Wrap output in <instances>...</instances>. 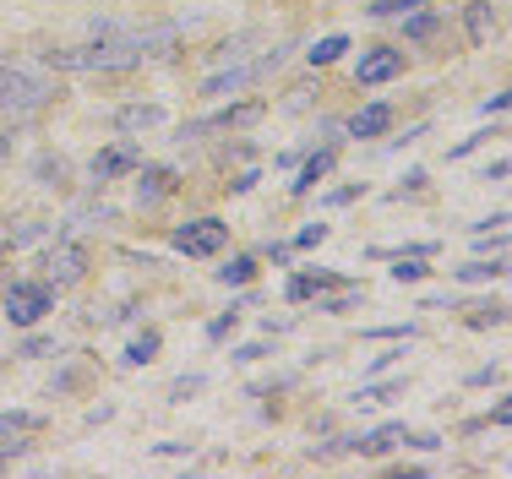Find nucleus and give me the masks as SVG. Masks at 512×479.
I'll return each mask as SVG.
<instances>
[{"label": "nucleus", "mask_w": 512, "mask_h": 479, "mask_svg": "<svg viewBox=\"0 0 512 479\" xmlns=\"http://www.w3.org/2000/svg\"><path fill=\"white\" fill-rule=\"evenodd\" d=\"M55 93H60L55 82L33 77L28 66H6V60H0V109H6V115L28 120V115H39Z\"/></svg>", "instance_id": "f257e3e1"}, {"label": "nucleus", "mask_w": 512, "mask_h": 479, "mask_svg": "<svg viewBox=\"0 0 512 479\" xmlns=\"http://www.w3.org/2000/svg\"><path fill=\"white\" fill-rule=\"evenodd\" d=\"M0 305H6L11 327H33V322H44V316L55 311V284H11Z\"/></svg>", "instance_id": "f03ea898"}, {"label": "nucleus", "mask_w": 512, "mask_h": 479, "mask_svg": "<svg viewBox=\"0 0 512 479\" xmlns=\"http://www.w3.org/2000/svg\"><path fill=\"white\" fill-rule=\"evenodd\" d=\"M284 60V49H267L262 60H251V66H229V71H218V77H207L202 82V93L207 98H224V93H240V88H251L256 77H267V71Z\"/></svg>", "instance_id": "7ed1b4c3"}, {"label": "nucleus", "mask_w": 512, "mask_h": 479, "mask_svg": "<svg viewBox=\"0 0 512 479\" xmlns=\"http://www.w3.org/2000/svg\"><path fill=\"white\" fill-rule=\"evenodd\" d=\"M224 240H229V229L218 224V218H197V224H180L175 229V245L186 256H218V251H224Z\"/></svg>", "instance_id": "20e7f679"}, {"label": "nucleus", "mask_w": 512, "mask_h": 479, "mask_svg": "<svg viewBox=\"0 0 512 479\" xmlns=\"http://www.w3.org/2000/svg\"><path fill=\"white\" fill-rule=\"evenodd\" d=\"M44 273H50V284H77L82 273H88V251H82L77 240H66V245H55L50 256H44Z\"/></svg>", "instance_id": "39448f33"}, {"label": "nucleus", "mask_w": 512, "mask_h": 479, "mask_svg": "<svg viewBox=\"0 0 512 479\" xmlns=\"http://www.w3.org/2000/svg\"><path fill=\"white\" fill-rule=\"evenodd\" d=\"M251 120H262V104L224 109V115H213V120H197V126H186L180 137H213V131H240V126H251Z\"/></svg>", "instance_id": "423d86ee"}, {"label": "nucleus", "mask_w": 512, "mask_h": 479, "mask_svg": "<svg viewBox=\"0 0 512 479\" xmlns=\"http://www.w3.org/2000/svg\"><path fill=\"white\" fill-rule=\"evenodd\" d=\"M131 169H142V153L131 142H115L93 158V180H115V175H131Z\"/></svg>", "instance_id": "0eeeda50"}, {"label": "nucleus", "mask_w": 512, "mask_h": 479, "mask_svg": "<svg viewBox=\"0 0 512 479\" xmlns=\"http://www.w3.org/2000/svg\"><path fill=\"white\" fill-rule=\"evenodd\" d=\"M398 71H404V49H371V55H360V82H365V88L393 82Z\"/></svg>", "instance_id": "6e6552de"}, {"label": "nucleus", "mask_w": 512, "mask_h": 479, "mask_svg": "<svg viewBox=\"0 0 512 479\" xmlns=\"http://www.w3.org/2000/svg\"><path fill=\"white\" fill-rule=\"evenodd\" d=\"M33 431H39V414H0V452H22L28 447L22 436Z\"/></svg>", "instance_id": "1a4fd4ad"}, {"label": "nucleus", "mask_w": 512, "mask_h": 479, "mask_svg": "<svg viewBox=\"0 0 512 479\" xmlns=\"http://www.w3.org/2000/svg\"><path fill=\"white\" fill-rule=\"evenodd\" d=\"M393 126V109L387 104H365L355 120H349V131H355V137H382V131Z\"/></svg>", "instance_id": "9d476101"}, {"label": "nucleus", "mask_w": 512, "mask_h": 479, "mask_svg": "<svg viewBox=\"0 0 512 479\" xmlns=\"http://www.w3.org/2000/svg\"><path fill=\"white\" fill-rule=\"evenodd\" d=\"M158 120H164V109H158V104H131V109H120V115H115V126L120 131H148V126H158Z\"/></svg>", "instance_id": "9b49d317"}, {"label": "nucleus", "mask_w": 512, "mask_h": 479, "mask_svg": "<svg viewBox=\"0 0 512 479\" xmlns=\"http://www.w3.org/2000/svg\"><path fill=\"white\" fill-rule=\"evenodd\" d=\"M398 441H409V431H404V425H382L376 436L355 441V447L365 452V458H382V452H393V447H398Z\"/></svg>", "instance_id": "f8f14e48"}, {"label": "nucleus", "mask_w": 512, "mask_h": 479, "mask_svg": "<svg viewBox=\"0 0 512 479\" xmlns=\"http://www.w3.org/2000/svg\"><path fill=\"white\" fill-rule=\"evenodd\" d=\"M458 273V284H485V278H507L512 273V262L502 256V262H463V267H453Z\"/></svg>", "instance_id": "ddd939ff"}, {"label": "nucleus", "mask_w": 512, "mask_h": 479, "mask_svg": "<svg viewBox=\"0 0 512 479\" xmlns=\"http://www.w3.org/2000/svg\"><path fill=\"white\" fill-rule=\"evenodd\" d=\"M463 22H469V39H474V44H485V39L496 33V11L485 6V0H474V6L463 11Z\"/></svg>", "instance_id": "4468645a"}, {"label": "nucleus", "mask_w": 512, "mask_h": 479, "mask_svg": "<svg viewBox=\"0 0 512 479\" xmlns=\"http://www.w3.org/2000/svg\"><path fill=\"white\" fill-rule=\"evenodd\" d=\"M137 191H142V202H153V196H164L169 191V180H175V175H169V169H137Z\"/></svg>", "instance_id": "2eb2a0df"}, {"label": "nucleus", "mask_w": 512, "mask_h": 479, "mask_svg": "<svg viewBox=\"0 0 512 479\" xmlns=\"http://www.w3.org/2000/svg\"><path fill=\"white\" fill-rule=\"evenodd\" d=\"M338 278L333 273H306V278H295V284H289V300H311L316 289H333Z\"/></svg>", "instance_id": "dca6fc26"}, {"label": "nucleus", "mask_w": 512, "mask_h": 479, "mask_svg": "<svg viewBox=\"0 0 512 479\" xmlns=\"http://www.w3.org/2000/svg\"><path fill=\"white\" fill-rule=\"evenodd\" d=\"M393 278H398V284H420V278H425V256L420 251H398V267H393Z\"/></svg>", "instance_id": "f3484780"}, {"label": "nucleus", "mask_w": 512, "mask_h": 479, "mask_svg": "<svg viewBox=\"0 0 512 479\" xmlns=\"http://www.w3.org/2000/svg\"><path fill=\"white\" fill-rule=\"evenodd\" d=\"M344 49H349V39H344V33H333V39H322V44L311 49V66H333Z\"/></svg>", "instance_id": "a211bd4d"}, {"label": "nucleus", "mask_w": 512, "mask_h": 479, "mask_svg": "<svg viewBox=\"0 0 512 479\" xmlns=\"http://www.w3.org/2000/svg\"><path fill=\"white\" fill-rule=\"evenodd\" d=\"M327 169H333V153H316V158H311V164H306V169H300V180H295V191H311V186H316V180H322V175H327Z\"/></svg>", "instance_id": "6ab92c4d"}, {"label": "nucleus", "mask_w": 512, "mask_h": 479, "mask_svg": "<svg viewBox=\"0 0 512 479\" xmlns=\"http://www.w3.org/2000/svg\"><path fill=\"white\" fill-rule=\"evenodd\" d=\"M251 273H256V262H251V256H235L229 267H218V284H246Z\"/></svg>", "instance_id": "aec40b11"}, {"label": "nucleus", "mask_w": 512, "mask_h": 479, "mask_svg": "<svg viewBox=\"0 0 512 479\" xmlns=\"http://www.w3.org/2000/svg\"><path fill=\"white\" fill-rule=\"evenodd\" d=\"M507 322V305H474V316H469V327H502Z\"/></svg>", "instance_id": "412c9836"}, {"label": "nucleus", "mask_w": 512, "mask_h": 479, "mask_svg": "<svg viewBox=\"0 0 512 479\" xmlns=\"http://www.w3.org/2000/svg\"><path fill=\"white\" fill-rule=\"evenodd\" d=\"M153 354H158V333H142V338L126 349V365H148Z\"/></svg>", "instance_id": "4be33fe9"}, {"label": "nucleus", "mask_w": 512, "mask_h": 479, "mask_svg": "<svg viewBox=\"0 0 512 479\" xmlns=\"http://www.w3.org/2000/svg\"><path fill=\"white\" fill-rule=\"evenodd\" d=\"M414 6H431V0H376L371 17H404V11H414Z\"/></svg>", "instance_id": "5701e85b"}, {"label": "nucleus", "mask_w": 512, "mask_h": 479, "mask_svg": "<svg viewBox=\"0 0 512 479\" xmlns=\"http://www.w3.org/2000/svg\"><path fill=\"white\" fill-rule=\"evenodd\" d=\"M436 28H442V17H414L409 22V39H431Z\"/></svg>", "instance_id": "b1692460"}, {"label": "nucleus", "mask_w": 512, "mask_h": 479, "mask_svg": "<svg viewBox=\"0 0 512 479\" xmlns=\"http://www.w3.org/2000/svg\"><path fill=\"white\" fill-rule=\"evenodd\" d=\"M327 240V224H306V229H300V240L295 245H322Z\"/></svg>", "instance_id": "393cba45"}, {"label": "nucleus", "mask_w": 512, "mask_h": 479, "mask_svg": "<svg viewBox=\"0 0 512 479\" xmlns=\"http://www.w3.org/2000/svg\"><path fill=\"white\" fill-rule=\"evenodd\" d=\"M387 398H398V387H365L360 392V403H387Z\"/></svg>", "instance_id": "a878e982"}, {"label": "nucleus", "mask_w": 512, "mask_h": 479, "mask_svg": "<svg viewBox=\"0 0 512 479\" xmlns=\"http://www.w3.org/2000/svg\"><path fill=\"white\" fill-rule=\"evenodd\" d=\"M507 175H512V158H496V164L485 169V180H507Z\"/></svg>", "instance_id": "bb28decb"}, {"label": "nucleus", "mask_w": 512, "mask_h": 479, "mask_svg": "<svg viewBox=\"0 0 512 479\" xmlns=\"http://www.w3.org/2000/svg\"><path fill=\"white\" fill-rule=\"evenodd\" d=\"M491 420H496V425H512V398L502 403V409H491Z\"/></svg>", "instance_id": "cd10ccee"}, {"label": "nucleus", "mask_w": 512, "mask_h": 479, "mask_svg": "<svg viewBox=\"0 0 512 479\" xmlns=\"http://www.w3.org/2000/svg\"><path fill=\"white\" fill-rule=\"evenodd\" d=\"M485 109H491V115H496V109H512V93H496V98H491V104H485Z\"/></svg>", "instance_id": "c85d7f7f"}, {"label": "nucleus", "mask_w": 512, "mask_h": 479, "mask_svg": "<svg viewBox=\"0 0 512 479\" xmlns=\"http://www.w3.org/2000/svg\"><path fill=\"white\" fill-rule=\"evenodd\" d=\"M6 147H11V137H6V131H0V164H6Z\"/></svg>", "instance_id": "c756f323"}]
</instances>
